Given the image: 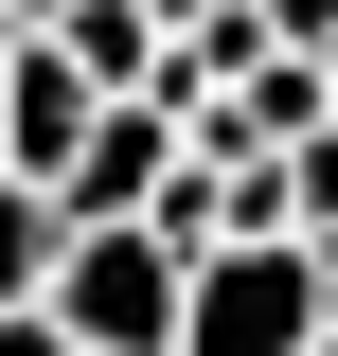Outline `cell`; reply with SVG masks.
Listing matches in <instances>:
<instances>
[{
    "instance_id": "8992f818",
    "label": "cell",
    "mask_w": 338,
    "mask_h": 356,
    "mask_svg": "<svg viewBox=\"0 0 338 356\" xmlns=\"http://www.w3.org/2000/svg\"><path fill=\"white\" fill-rule=\"evenodd\" d=\"M0 356H89V339H72L54 303H0Z\"/></svg>"
},
{
    "instance_id": "9c48e42d",
    "label": "cell",
    "mask_w": 338,
    "mask_h": 356,
    "mask_svg": "<svg viewBox=\"0 0 338 356\" xmlns=\"http://www.w3.org/2000/svg\"><path fill=\"white\" fill-rule=\"evenodd\" d=\"M321 356H338V339H321Z\"/></svg>"
},
{
    "instance_id": "52a82bcc",
    "label": "cell",
    "mask_w": 338,
    "mask_h": 356,
    "mask_svg": "<svg viewBox=\"0 0 338 356\" xmlns=\"http://www.w3.org/2000/svg\"><path fill=\"white\" fill-rule=\"evenodd\" d=\"M267 36H285V54H338V0H267Z\"/></svg>"
},
{
    "instance_id": "6da1fadb",
    "label": "cell",
    "mask_w": 338,
    "mask_h": 356,
    "mask_svg": "<svg viewBox=\"0 0 338 356\" xmlns=\"http://www.w3.org/2000/svg\"><path fill=\"white\" fill-rule=\"evenodd\" d=\"M54 321H72L89 356H178V339H196V250H178L161 214L72 232V267H54Z\"/></svg>"
},
{
    "instance_id": "277c9868",
    "label": "cell",
    "mask_w": 338,
    "mask_h": 356,
    "mask_svg": "<svg viewBox=\"0 0 338 356\" xmlns=\"http://www.w3.org/2000/svg\"><path fill=\"white\" fill-rule=\"evenodd\" d=\"M178 178H196V125L143 89V107H107V143L72 161V232H107V214H161Z\"/></svg>"
},
{
    "instance_id": "7a4b0ae2",
    "label": "cell",
    "mask_w": 338,
    "mask_h": 356,
    "mask_svg": "<svg viewBox=\"0 0 338 356\" xmlns=\"http://www.w3.org/2000/svg\"><path fill=\"white\" fill-rule=\"evenodd\" d=\"M321 339H338L321 232H267V250H214L196 267V339H178V356H321Z\"/></svg>"
},
{
    "instance_id": "3957f363",
    "label": "cell",
    "mask_w": 338,
    "mask_h": 356,
    "mask_svg": "<svg viewBox=\"0 0 338 356\" xmlns=\"http://www.w3.org/2000/svg\"><path fill=\"white\" fill-rule=\"evenodd\" d=\"M107 107H125V89H89L72 36H18V72H0V143H18V178H54V196H72V161L107 143Z\"/></svg>"
},
{
    "instance_id": "ba28073f",
    "label": "cell",
    "mask_w": 338,
    "mask_h": 356,
    "mask_svg": "<svg viewBox=\"0 0 338 356\" xmlns=\"http://www.w3.org/2000/svg\"><path fill=\"white\" fill-rule=\"evenodd\" d=\"M321 267H338V232H321Z\"/></svg>"
},
{
    "instance_id": "5b68a950",
    "label": "cell",
    "mask_w": 338,
    "mask_h": 356,
    "mask_svg": "<svg viewBox=\"0 0 338 356\" xmlns=\"http://www.w3.org/2000/svg\"><path fill=\"white\" fill-rule=\"evenodd\" d=\"M54 267H72V196L54 178H0V303H54Z\"/></svg>"
}]
</instances>
